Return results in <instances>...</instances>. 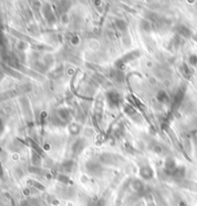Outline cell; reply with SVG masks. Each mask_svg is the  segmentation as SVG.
<instances>
[{"mask_svg":"<svg viewBox=\"0 0 197 206\" xmlns=\"http://www.w3.org/2000/svg\"><path fill=\"white\" fill-rule=\"evenodd\" d=\"M107 95H108V100L110 101V103H112V104L118 105L121 100L120 95L116 92H114V91H111V92L108 93Z\"/></svg>","mask_w":197,"mask_h":206,"instance_id":"cell-1","label":"cell"},{"mask_svg":"<svg viewBox=\"0 0 197 206\" xmlns=\"http://www.w3.org/2000/svg\"><path fill=\"white\" fill-rule=\"evenodd\" d=\"M140 174L142 177H144L146 179H149L153 176V171L149 167H143L140 169Z\"/></svg>","mask_w":197,"mask_h":206,"instance_id":"cell-2","label":"cell"},{"mask_svg":"<svg viewBox=\"0 0 197 206\" xmlns=\"http://www.w3.org/2000/svg\"><path fill=\"white\" fill-rule=\"evenodd\" d=\"M158 99L161 103H167L168 101V96L165 94V92L161 91V92L158 94Z\"/></svg>","mask_w":197,"mask_h":206,"instance_id":"cell-3","label":"cell"},{"mask_svg":"<svg viewBox=\"0 0 197 206\" xmlns=\"http://www.w3.org/2000/svg\"><path fill=\"white\" fill-rule=\"evenodd\" d=\"M189 62H190V64L192 65H196L197 64V57L195 56V55H192V56H190V58H189Z\"/></svg>","mask_w":197,"mask_h":206,"instance_id":"cell-4","label":"cell"}]
</instances>
